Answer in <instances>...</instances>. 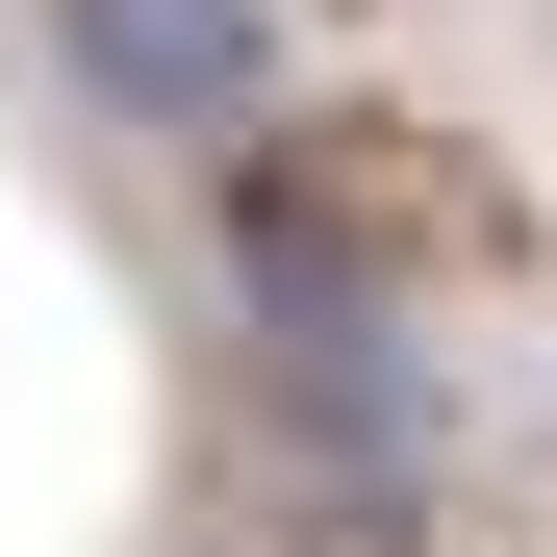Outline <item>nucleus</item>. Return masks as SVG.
Segmentation results:
<instances>
[{"label": "nucleus", "instance_id": "1", "mask_svg": "<svg viewBox=\"0 0 557 557\" xmlns=\"http://www.w3.org/2000/svg\"><path fill=\"white\" fill-rule=\"evenodd\" d=\"M51 51L102 76L127 127H177V152H228L278 102V0H51Z\"/></svg>", "mask_w": 557, "mask_h": 557}]
</instances>
